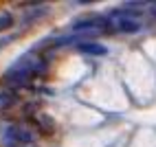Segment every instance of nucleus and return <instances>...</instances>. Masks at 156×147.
Listing matches in <instances>:
<instances>
[{
	"label": "nucleus",
	"instance_id": "f257e3e1",
	"mask_svg": "<svg viewBox=\"0 0 156 147\" xmlns=\"http://www.w3.org/2000/svg\"><path fill=\"white\" fill-rule=\"evenodd\" d=\"M5 143L9 147H31L33 145V132L24 125H9L5 130Z\"/></svg>",
	"mask_w": 156,
	"mask_h": 147
},
{
	"label": "nucleus",
	"instance_id": "f03ea898",
	"mask_svg": "<svg viewBox=\"0 0 156 147\" xmlns=\"http://www.w3.org/2000/svg\"><path fill=\"white\" fill-rule=\"evenodd\" d=\"M13 68L27 72L29 77H31V75H42V72L46 70V61L40 57L37 53H24V55L13 64Z\"/></svg>",
	"mask_w": 156,
	"mask_h": 147
},
{
	"label": "nucleus",
	"instance_id": "7ed1b4c3",
	"mask_svg": "<svg viewBox=\"0 0 156 147\" xmlns=\"http://www.w3.org/2000/svg\"><path fill=\"white\" fill-rule=\"evenodd\" d=\"M101 29H106V20L88 18V20H79V22H75V31H90V33H99Z\"/></svg>",
	"mask_w": 156,
	"mask_h": 147
},
{
	"label": "nucleus",
	"instance_id": "20e7f679",
	"mask_svg": "<svg viewBox=\"0 0 156 147\" xmlns=\"http://www.w3.org/2000/svg\"><path fill=\"white\" fill-rule=\"evenodd\" d=\"M5 81H7V83H11V86H24V83L29 81V75L11 66V68L7 70V75H5Z\"/></svg>",
	"mask_w": 156,
	"mask_h": 147
},
{
	"label": "nucleus",
	"instance_id": "39448f33",
	"mask_svg": "<svg viewBox=\"0 0 156 147\" xmlns=\"http://www.w3.org/2000/svg\"><path fill=\"white\" fill-rule=\"evenodd\" d=\"M79 51L86 55H95V57H101L108 53V48L103 44H95V42H86V44H79Z\"/></svg>",
	"mask_w": 156,
	"mask_h": 147
},
{
	"label": "nucleus",
	"instance_id": "423d86ee",
	"mask_svg": "<svg viewBox=\"0 0 156 147\" xmlns=\"http://www.w3.org/2000/svg\"><path fill=\"white\" fill-rule=\"evenodd\" d=\"M35 125L40 128L42 134H51L55 130V123H53V119H51L48 114H37V117H35Z\"/></svg>",
	"mask_w": 156,
	"mask_h": 147
},
{
	"label": "nucleus",
	"instance_id": "0eeeda50",
	"mask_svg": "<svg viewBox=\"0 0 156 147\" xmlns=\"http://www.w3.org/2000/svg\"><path fill=\"white\" fill-rule=\"evenodd\" d=\"M13 103H16V92L7 90V88H0V110H9Z\"/></svg>",
	"mask_w": 156,
	"mask_h": 147
},
{
	"label": "nucleus",
	"instance_id": "6e6552de",
	"mask_svg": "<svg viewBox=\"0 0 156 147\" xmlns=\"http://www.w3.org/2000/svg\"><path fill=\"white\" fill-rule=\"evenodd\" d=\"M139 20H132V18H121L117 20V29L119 31H126V33H134V31H139Z\"/></svg>",
	"mask_w": 156,
	"mask_h": 147
},
{
	"label": "nucleus",
	"instance_id": "1a4fd4ad",
	"mask_svg": "<svg viewBox=\"0 0 156 147\" xmlns=\"http://www.w3.org/2000/svg\"><path fill=\"white\" fill-rule=\"evenodd\" d=\"M13 24V16L9 13V11H0V31H5Z\"/></svg>",
	"mask_w": 156,
	"mask_h": 147
},
{
	"label": "nucleus",
	"instance_id": "9d476101",
	"mask_svg": "<svg viewBox=\"0 0 156 147\" xmlns=\"http://www.w3.org/2000/svg\"><path fill=\"white\" fill-rule=\"evenodd\" d=\"M154 16H156V9H154Z\"/></svg>",
	"mask_w": 156,
	"mask_h": 147
}]
</instances>
